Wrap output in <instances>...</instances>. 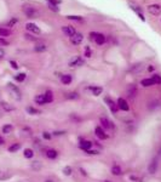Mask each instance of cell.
I'll use <instances>...</instances> for the list:
<instances>
[{
  "label": "cell",
  "instance_id": "37",
  "mask_svg": "<svg viewBox=\"0 0 161 182\" xmlns=\"http://www.w3.org/2000/svg\"><path fill=\"white\" fill-rule=\"evenodd\" d=\"M63 173H64L65 176H69L71 174V168L70 166H65L64 169H63Z\"/></svg>",
  "mask_w": 161,
  "mask_h": 182
},
{
  "label": "cell",
  "instance_id": "12",
  "mask_svg": "<svg viewBox=\"0 0 161 182\" xmlns=\"http://www.w3.org/2000/svg\"><path fill=\"white\" fill-rule=\"evenodd\" d=\"M62 30H63V33L67 34L68 36H73V35L76 33L75 28L71 27V26H64V27H62Z\"/></svg>",
  "mask_w": 161,
  "mask_h": 182
},
{
  "label": "cell",
  "instance_id": "52",
  "mask_svg": "<svg viewBox=\"0 0 161 182\" xmlns=\"http://www.w3.org/2000/svg\"><path fill=\"white\" fill-rule=\"evenodd\" d=\"M46 182H52V181H50V180H49V181H46Z\"/></svg>",
  "mask_w": 161,
  "mask_h": 182
},
{
  "label": "cell",
  "instance_id": "45",
  "mask_svg": "<svg viewBox=\"0 0 161 182\" xmlns=\"http://www.w3.org/2000/svg\"><path fill=\"white\" fill-rule=\"evenodd\" d=\"M63 134H64V131H55V132H53L55 136H61V135H63Z\"/></svg>",
  "mask_w": 161,
  "mask_h": 182
},
{
  "label": "cell",
  "instance_id": "38",
  "mask_svg": "<svg viewBox=\"0 0 161 182\" xmlns=\"http://www.w3.org/2000/svg\"><path fill=\"white\" fill-rule=\"evenodd\" d=\"M68 20H75V21H82V18L80 16H67Z\"/></svg>",
  "mask_w": 161,
  "mask_h": 182
},
{
  "label": "cell",
  "instance_id": "43",
  "mask_svg": "<svg viewBox=\"0 0 161 182\" xmlns=\"http://www.w3.org/2000/svg\"><path fill=\"white\" fill-rule=\"evenodd\" d=\"M22 132H27V134H26V135H28V136H29V135H31V134H32V131H31V130H29V129H28V127H24V129H23V130H22Z\"/></svg>",
  "mask_w": 161,
  "mask_h": 182
},
{
  "label": "cell",
  "instance_id": "27",
  "mask_svg": "<svg viewBox=\"0 0 161 182\" xmlns=\"http://www.w3.org/2000/svg\"><path fill=\"white\" fill-rule=\"evenodd\" d=\"M47 4H49V7H50L52 11H55V12H58V11H60V7H58V5H56L55 2L47 1Z\"/></svg>",
  "mask_w": 161,
  "mask_h": 182
},
{
  "label": "cell",
  "instance_id": "39",
  "mask_svg": "<svg viewBox=\"0 0 161 182\" xmlns=\"http://www.w3.org/2000/svg\"><path fill=\"white\" fill-rule=\"evenodd\" d=\"M17 22H18V20H17V18H12V20L7 23V26H9V27H12V26H13V25H16Z\"/></svg>",
  "mask_w": 161,
  "mask_h": 182
},
{
  "label": "cell",
  "instance_id": "35",
  "mask_svg": "<svg viewBox=\"0 0 161 182\" xmlns=\"http://www.w3.org/2000/svg\"><path fill=\"white\" fill-rule=\"evenodd\" d=\"M127 93H129V97H134V95H136V88L132 85V86H130L129 91H127Z\"/></svg>",
  "mask_w": 161,
  "mask_h": 182
},
{
  "label": "cell",
  "instance_id": "24",
  "mask_svg": "<svg viewBox=\"0 0 161 182\" xmlns=\"http://www.w3.org/2000/svg\"><path fill=\"white\" fill-rule=\"evenodd\" d=\"M90 90L92 91V93H93L95 96H99V95L103 92V89L99 88V86H92V88H90Z\"/></svg>",
  "mask_w": 161,
  "mask_h": 182
},
{
  "label": "cell",
  "instance_id": "40",
  "mask_svg": "<svg viewBox=\"0 0 161 182\" xmlns=\"http://www.w3.org/2000/svg\"><path fill=\"white\" fill-rule=\"evenodd\" d=\"M0 45H6V46H7V45H9V41H7L6 39H4L2 36H0Z\"/></svg>",
  "mask_w": 161,
  "mask_h": 182
},
{
  "label": "cell",
  "instance_id": "7",
  "mask_svg": "<svg viewBox=\"0 0 161 182\" xmlns=\"http://www.w3.org/2000/svg\"><path fill=\"white\" fill-rule=\"evenodd\" d=\"M11 176H12V174L9 170L0 168V181H6V180L11 179Z\"/></svg>",
  "mask_w": 161,
  "mask_h": 182
},
{
  "label": "cell",
  "instance_id": "47",
  "mask_svg": "<svg viewBox=\"0 0 161 182\" xmlns=\"http://www.w3.org/2000/svg\"><path fill=\"white\" fill-rule=\"evenodd\" d=\"M46 1H51V2H55L56 5H58V4H61V2H62V0H46Z\"/></svg>",
  "mask_w": 161,
  "mask_h": 182
},
{
  "label": "cell",
  "instance_id": "26",
  "mask_svg": "<svg viewBox=\"0 0 161 182\" xmlns=\"http://www.w3.org/2000/svg\"><path fill=\"white\" fill-rule=\"evenodd\" d=\"M20 148H21V145H20V143H13L12 146H10V147H9V152H11V153H15V152L18 151Z\"/></svg>",
  "mask_w": 161,
  "mask_h": 182
},
{
  "label": "cell",
  "instance_id": "30",
  "mask_svg": "<svg viewBox=\"0 0 161 182\" xmlns=\"http://www.w3.org/2000/svg\"><path fill=\"white\" fill-rule=\"evenodd\" d=\"M32 169L33 170H35V171H39V170L41 169V164H40L39 161H33L32 163Z\"/></svg>",
  "mask_w": 161,
  "mask_h": 182
},
{
  "label": "cell",
  "instance_id": "14",
  "mask_svg": "<svg viewBox=\"0 0 161 182\" xmlns=\"http://www.w3.org/2000/svg\"><path fill=\"white\" fill-rule=\"evenodd\" d=\"M80 147H81V150H84V151H89V150H91V147H92V142H91V141H82V142L80 143Z\"/></svg>",
  "mask_w": 161,
  "mask_h": 182
},
{
  "label": "cell",
  "instance_id": "34",
  "mask_svg": "<svg viewBox=\"0 0 161 182\" xmlns=\"http://www.w3.org/2000/svg\"><path fill=\"white\" fill-rule=\"evenodd\" d=\"M15 79L21 83V82H23V80L26 79V74H24V73H20V74H17V75L15 77Z\"/></svg>",
  "mask_w": 161,
  "mask_h": 182
},
{
  "label": "cell",
  "instance_id": "15",
  "mask_svg": "<svg viewBox=\"0 0 161 182\" xmlns=\"http://www.w3.org/2000/svg\"><path fill=\"white\" fill-rule=\"evenodd\" d=\"M156 169H158V160L154 159V160L150 163V165H149V173H150V174H155V173H156Z\"/></svg>",
  "mask_w": 161,
  "mask_h": 182
},
{
  "label": "cell",
  "instance_id": "46",
  "mask_svg": "<svg viewBox=\"0 0 161 182\" xmlns=\"http://www.w3.org/2000/svg\"><path fill=\"white\" fill-rule=\"evenodd\" d=\"M87 152V154H99V152L98 151H92V150H89Z\"/></svg>",
  "mask_w": 161,
  "mask_h": 182
},
{
  "label": "cell",
  "instance_id": "11",
  "mask_svg": "<svg viewBox=\"0 0 161 182\" xmlns=\"http://www.w3.org/2000/svg\"><path fill=\"white\" fill-rule=\"evenodd\" d=\"M118 107H119L121 111H125V112L129 111V104H127L126 100H124V98H119V100H118Z\"/></svg>",
  "mask_w": 161,
  "mask_h": 182
},
{
  "label": "cell",
  "instance_id": "20",
  "mask_svg": "<svg viewBox=\"0 0 161 182\" xmlns=\"http://www.w3.org/2000/svg\"><path fill=\"white\" fill-rule=\"evenodd\" d=\"M44 96H45V101H46V103H50V102H52V101H53V95H52V91L47 90L45 93H44Z\"/></svg>",
  "mask_w": 161,
  "mask_h": 182
},
{
  "label": "cell",
  "instance_id": "18",
  "mask_svg": "<svg viewBox=\"0 0 161 182\" xmlns=\"http://www.w3.org/2000/svg\"><path fill=\"white\" fill-rule=\"evenodd\" d=\"M101 124H102V126H103L104 129H112V127H113L112 123L108 120L107 118H101Z\"/></svg>",
  "mask_w": 161,
  "mask_h": 182
},
{
  "label": "cell",
  "instance_id": "21",
  "mask_svg": "<svg viewBox=\"0 0 161 182\" xmlns=\"http://www.w3.org/2000/svg\"><path fill=\"white\" fill-rule=\"evenodd\" d=\"M112 173H113V175H115V176H120V175L123 174L121 168H120V166H118V165H114V166L112 168Z\"/></svg>",
  "mask_w": 161,
  "mask_h": 182
},
{
  "label": "cell",
  "instance_id": "31",
  "mask_svg": "<svg viewBox=\"0 0 161 182\" xmlns=\"http://www.w3.org/2000/svg\"><path fill=\"white\" fill-rule=\"evenodd\" d=\"M152 80H153L154 84H161V77L159 74H154L153 78H152Z\"/></svg>",
  "mask_w": 161,
  "mask_h": 182
},
{
  "label": "cell",
  "instance_id": "50",
  "mask_svg": "<svg viewBox=\"0 0 161 182\" xmlns=\"http://www.w3.org/2000/svg\"><path fill=\"white\" fill-rule=\"evenodd\" d=\"M4 143H5V140H4V138L0 136V146H1V145H4Z\"/></svg>",
  "mask_w": 161,
  "mask_h": 182
},
{
  "label": "cell",
  "instance_id": "51",
  "mask_svg": "<svg viewBox=\"0 0 161 182\" xmlns=\"http://www.w3.org/2000/svg\"><path fill=\"white\" fill-rule=\"evenodd\" d=\"M148 70H149V72H153V70H154V67H153V66H150V67L148 68Z\"/></svg>",
  "mask_w": 161,
  "mask_h": 182
},
{
  "label": "cell",
  "instance_id": "41",
  "mask_svg": "<svg viewBox=\"0 0 161 182\" xmlns=\"http://www.w3.org/2000/svg\"><path fill=\"white\" fill-rule=\"evenodd\" d=\"M10 64H11V67H12L13 69H17V68H18V66H17V63H16L15 61H10Z\"/></svg>",
  "mask_w": 161,
  "mask_h": 182
},
{
  "label": "cell",
  "instance_id": "28",
  "mask_svg": "<svg viewBox=\"0 0 161 182\" xmlns=\"http://www.w3.org/2000/svg\"><path fill=\"white\" fill-rule=\"evenodd\" d=\"M36 52H42V51H45L46 50V45H44V44H39V45H36L35 46V49H34Z\"/></svg>",
  "mask_w": 161,
  "mask_h": 182
},
{
  "label": "cell",
  "instance_id": "19",
  "mask_svg": "<svg viewBox=\"0 0 161 182\" xmlns=\"http://www.w3.org/2000/svg\"><path fill=\"white\" fill-rule=\"evenodd\" d=\"M0 106H1V108H2L4 111H6V112L15 111V107H13V106H11V104H9V103H6V102H1V103H0Z\"/></svg>",
  "mask_w": 161,
  "mask_h": 182
},
{
  "label": "cell",
  "instance_id": "36",
  "mask_svg": "<svg viewBox=\"0 0 161 182\" xmlns=\"http://www.w3.org/2000/svg\"><path fill=\"white\" fill-rule=\"evenodd\" d=\"M65 97H67V98H69V100H73V98L75 100V98H78V97H79V93H78V92H70V93H68Z\"/></svg>",
  "mask_w": 161,
  "mask_h": 182
},
{
  "label": "cell",
  "instance_id": "25",
  "mask_svg": "<svg viewBox=\"0 0 161 182\" xmlns=\"http://www.w3.org/2000/svg\"><path fill=\"white\" fill-rule=\"evenodd\" d=\"M144 88H149V86H152V85H154V83H153V80H152V78L150 79H143L142 80V83H141Z\"/></svg>",
  "mask_w": 161,
  "mask_h": 182
},
{
  "label": "cell",
  "instance_id": "10",
  "mask_svg": "<svg viewBox=\"0 0 161 182\" xmlns=\"http://www.w3.org/2000/svg\"><path fill=\"white\" fill-rule=\"evenodd\" d=\"M26 28L29 30V32H32V33H34V34H40V28L35 25V23H27L26 25Z\"/></svg>",
  "mask_w": 161,
  "mask_h": 182
},
{
  "label": "cell",
  "instance_id": "9",
  "mask_svg": "<svg viewBox=\"0 0 161 182\" xmlns=\"http://www.w3.org/2000/svg\"><path fill=\"white\" fill-rule=\"evenodd\" d=\"M95 131H96V135L98 138H101V140H105V138H108V135L104 132V130H103L102 126H97Z\"/></svg>",
  "mask_w": 161,
  "mask_h": 182
},
{
  "label": "cell",
  "instance_id": "49",
  "mask_svg": "<svg viewBox=\"0 0 161 182\" xmlns=\"http://www.w3.org/2000/svg\"><path fill=\"white\" fill-rule=\"evenodd\" d=\"M80 171H81V175H84V176H86L87 174H86V171L84 170V169H80Z\"/></svg>",
  "mask_w": 161,
  "mask_h": 182
},
{
  "label": "cell",
  "instance_id": "44",
  "mask_svg": "<svg viewBox=\"0 0 161 182\" xmlns=\"http://www.w3.org/2000/svg\"><path fill=\"white\" fill-rule=\"evenodd\" d=\"M86 56L87 57H91V50H90L89 46H86Z\"/></svg>",
  "mask_w": 161,
  "mask_h": 182
},
{
  "label": "cell",
  "instance_id": "16",
  "mask_svg": "<svg viewBox=\"0 0 161 182\" xmlns=\"http://www.w3.org/2000/svg\"><path fill=\"white\" fill-rule=\"evenodd\" d=\"M34 101H35V103H38V104H40V106H42V104L46 103V101H45V96H44V95H38V96H35Z\"/></svg>",
  "mask_w": 161,
  "mask_h": 182
},
{
  "label": "cell",
  "instance_id": "42",
  "mask_svg": "<svg viewBox=\"0 0 161 182\" xmlns=\"http://www.w3.org/2000/svg\"><path fill=\"white\" fill-rule=\"evenodd\" d=\"M42 137H44L45 140H50V138H51V135H50L49 132H44V134H42Z\"/></svg>",
  "mask_w": 161,
  "mask_h": 182
},
{
  "label": "cell",
  "instance_id": "4",
  "mask_svg": "<svg viewBox=\"0 0 161 182\" xmlns=\"http://www.w3.org/2000/svg\"><path fill=\"white\" fill-rule=\"evenodd\" d=\"M148 12L154 15V16H159L161 13V5L159 4H153V5H149L148 6Z\"/></svg>",
  "mask_w": 161,
  "mask_h": 182
},
{
  "label": "cell",
  "instance_id": "13",
  "mask_svg": "<svg viewBox=\"0 0 161 182\" xmlns=\"http://www.w3.org/2000/svg\"><path fill=\"white\" fill-rule=\"evenodd\" d=\"M130 6H131V9H132V10H134V11L137 12V15L139 16V18H141L142 21H145V18H144V15H143L142 10L139 9V6H137V5H134V4H130Z\"/></svg>",
  "mask_w": 161,
  "mask_h": 182
},
{
  "label": "cell",
  "instance_id": "23",
  "mask_svg": "<svg viewBox=\"0 0 161 182\" xmlns=\"http://www.w3.org/2000/svg\"><path fill=\"white\" fill-rule=\"evenodd\" d=\"M12 130H13V126L11 124H6V125L2 126V132L4 134H11Z\"/></svg>",
  "mask_w": 161,
  "mask_h": 182
},
{
  "label": "cell",
  "instance_id": "3",
  "mask_svg": "<svg viewBox=\"0 0 161 182\" xmlns=\"http://www.w3.org/2000/svg\"><path fill=\"white\" fill-rule=\"evenodd\" d=\"M7 89H9V91L12 93V96H13L16 100H21V91H20V89H18L16 85L9 83V84H7Z\"/></svg>",
  "mask_w": 161,
  "mask_h": 182
},
{
  "label": "cell",
  "instance_id": "32",
  "mask_svg": "<svg viewBox=\"0 0 161 182\" xmlns=\"http://www.w3.org/2000/svg\"><path fill=\"white\" fill-rule=\"evenodd\" d=\"M27 112L29 114H32V116H35V114H39L40 113V111H38V109H35L33 107H27Z\"/></svg>",
  "mask_w": 161,
  "mask_h": 182
},
{
  "label": "cell",
  "instance_id": "5",
  "mask_svg": "<svg viewBox=\"0 0 161 182\" xmlns=\"http://www.w3.org/2000/svg\"><path fill=\"white\" fill-rule=\"evenodd\" d=\"M82 39H84V35H82L81 33H78V32H76L73 36H70V43H71L73 45H79V44H81Z\"/></svg>",
  "mask_w": 161,
  "mask_h": 182
},
{
  "label": "cell",
  "instance_id": "6",
  "mask_svg": "<svg viewBox=\"0 0 161 182\" xmlns=\"http://www.w3.org/2000/svg\"><path fill=\"white\" fill-rule=\"evenodd\" d=\"M84 60L80 57V56H76V57H74L73 60L69 62V66L70 67H81V66H84Z\"/></svg>",
  "mask_w": 161,
  "mask_h": 182
},
{
  "label": "cell",
  "instance_id": "22",
  "mask_svg": "<svg viewBox=\"0 0 161 182\" xmlns=\"http://www.w3.org/2000/svg\"><path fill=\"white\" fill-rule=\"evenodd\" d=\"M57 155H58V153L55 150H49L46 152V157L50 158V159H55V158H57Z\"/></svg>",
  "mask_w": 161,
  "mask_h": 182
},
{
  "label": "cell",
  "instance_id": "33",
  "mask_svg": "<svg viewBox=\"0 0 161 182\" xmlns=\"http://www.w3.org/2000/svg\"><path fill=\"white\" fill-rule=\"evenodd\" d=\"M11 34V32L9 29H5V28H0V36H9Z\"/></svg>",
  "mask_w": 161,
  "mask_h": 182
},
{
  "label": "cell",
  "instance_id": "17",
  "mask_svg": "<svg viewBox=\"0 0 161 182\" xmlns=\"http://www.w3.org/2000/svg\"><path fill=\"white\" fill-rule=\"evenodd\" d=\"M71 80H73V78H71V75H70V74H64V75H62V78H61V82H62L64 85L70 84V83H71Z\"/></svg>",
  "mask_w": 161,
  "mask_h": 182
},
{
  "label": "cell",
  "instance_id": "8",
  "mask_svg": "<svg viewBox=\"0 0 161 182\" xmlns=\"http://www.w3.org/2000/svg\"><path fill=\"white\" fill-rule=\"evenodd\" d=\"M105 102L108 103V106H109V108H110V111H112L113 113H116V112H118L119 107H118V104H116L113 100H110L109 97H105Z\"/></svg>",
  "mask_w": 161,
  "mask_h": 182
},
{
  "label": "cell",
  "instance_id": "1",
  "mask_svg": "<svg viewBox=\"0 0 161 182\" xmlns=\"http://www.w3.org/2000/svg\"><path fill=\"white\" fill-rule=\"evenodd\" d=\"M23 12L26 13V16L28 18H36L39 16V11L35 7L31 6V5H24L23 6Z\"/></svg>",
  "mask_w": 161,
  "mask_h": 182
},
{
  "label": "cell",
  "instance_id": "29",
  "mask_svg": "<svg viewBox=\"0 0 161 182\" xmlns=\"http://www.w3.org/2000/svg\"><path fill=\"white\" fill-rule=\"evenodd\" d=\"M23 154H24V157H26V158H33L34 152H33V150H31V148H27V150H24Z\"/></svg>",
  "mask_w": 161,
  "mask_h": 182
},
{
  "label": "cell",
  "instance_id": "2",
  "mask_svg": "<svg viewBox=\"0 0 161 182\" xmlns=\"http://www.w3.org/2000/svg\"><path fill=\"white\" fill-rule=\"evenodd\" d=\"M90 36H91L92 40L96 41V44H98V45H103L105 43V36L103 34H101V33H90Z\"/></svg>",
  "mask_w": 161,
  "mask_h": 182
},
{
  "label": "cell",
  "instance_id": "48",
  "mask_svg": "<svg viewBox=\"0 0 161 182\" xmlns=\"http://www.w3.org/2000/svg\"><path fill=\"white\" fill-rule=\"evenodd\" d=\"M4 56H5V51H4L2 49H0V60H1Z\"/></svg>",
  "mask_w": 161,
  "mask_h": 182
}]
</instances>
